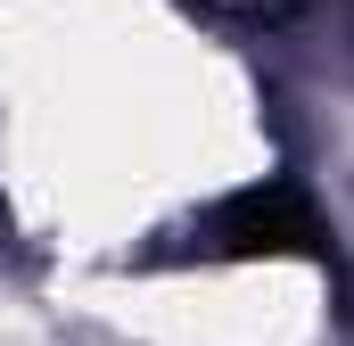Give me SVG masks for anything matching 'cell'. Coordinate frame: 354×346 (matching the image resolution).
<instances>
[{
	"label": "cell",
	"mask_w": 354,
	"mask_h": 346,
	"mask_svg": "<svg viewBox=\"0 0 354 346\" xmlns=\"http://www.w3.org/2000/svg\"><path fill=\"white\" fill-rule=\"evenodd\" d=\"M198 256L264 264V256H322V215L297 181H248L198 215Z\"/></svg>",
	"instance_id": "1"
}]
</instances>
